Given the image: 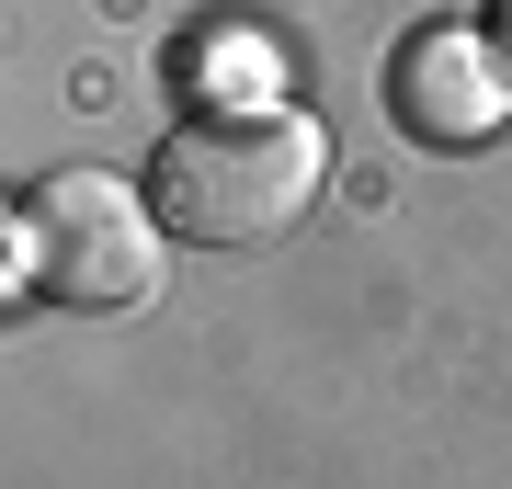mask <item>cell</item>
Returning <instances> with one entry per match:
<instances>
[{
	"mask_svg": "<svg viewBox=\"0 0 512 489\" xmlns=\"http://www.w3.org/2000/svg\"><path fill=\"white\" fill-rule=\"evenodd\" d=\"M490 46H501V69H512V0H490Z\"/></svg>",
	"mask_w": 512,
	"mask_h": 489,
	"instance_id": "277c9868",
	"label": "cell"
},
{
	"mask_svg": "<svg viewBox=\"0 0 512 489\" xmlns=\"http://www.w3.org/2000/svg\"><path fill=\"white\" fill-rule=\"evenodd\" d=\"M387 103H399V126L433 137V148H478V137H501V114H512V69H501L490 23H421V35L399 46V69H387Z\"/></svg>",
	"mask_w": 512,
	"mask_h": 489,
	"instance_id": "3957f363",
	"label": "cell"
},
{
	"mask_svg": "<svg viewBox=\"0 0 512 489\" xmlns=\"http://www.w3.org/2000/svg\"><path fill=\"white\" fill-rule=\"evenodd\" d=\"M319 182H330V137H319V114H285V103L183 114V126L148 148V205H160V228L194 239V251L285 239L319 205Z\"/></svg>",
	"mask_w": 512,
	"mask_h": 489,
	"instance_id": "6da1fadb",
	"label": "cell"
},
{
	"mask_svg": "<svg viewBox=\"0 0 512 489\" xmlns=\"http://www.w3.org/2000/svg\"><path fill=\"white\" fill-rule=\"evenodd\" d=\"M23 285L46 296V308H80V319H126L160 296V205H148V182L103 171V160H69L46 171L35 194H23Z\"/></svg>",
	"mask_w": 512,
	"mask_h": 489,
	"instance_id": "7a4b0ae2",
	"label": "cell"
}]
</instances>
